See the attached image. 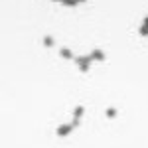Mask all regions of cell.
Instances as JSON below:
<instances>
[{"mask_svg": "<svg viewBox=\"0 0 148 148\" xmlns=\"http://www.w3.org/2000/svg\"><path fill=\"white\" fill-rule=\"evenodd\" d=\"M91 56H79V57H75V63H79V69L83 71V73H87L89 71V65H91Z\"/></svg>", "mask_w": 148, "mask_h": 148, "instance_id": "cell-1", "label": "cell"}, {"mask_svg": "<svg viewBox=\"0 0 148 148\" xmlns=\"http://www.w3.org/2000/svg\"><path fill=\"white\" fill-rule=\"evenodd\" d=\"M71 130H73V125H61L57 128V136H67Z\"/></svg>", "mask_w": 148, "mask_h": 148, "instance_id": "cell-2", "label": "cell"}, {"mask_svg": "<svg viewBox=\"0 0 148 148\" xmlns=\"http://www.w3.org/2000/svg\"><path fill=\"white\" fill-rule=\"evenodd\" d=\"M91 57H93V59H97V61H105V53H103L99 47H95V49L91 51Z\"/></svg>", "mask_w": 148, "mask_h": 148, "instance_id": "cell-3", "label": "cell"}, {"mask_svg": "<svg viewBox=\"0 0 148 148\" xmlns=\"http://www.w3.org/2000/svg\"><path fill=\"white\" fill-rule=\"evenodd\" d=\"M59 56L65 57V59H75V57H73V53H71V49H67V47H63V49L59 51Z\"/></svg>", "mask_w": 148, "mask_h": 148, "instance_id": "cell-4", "label": "cell"}, {"mask_svg": "<svg viewBox=\"0 0 148 148\" xmlns=\"http://www.w3.org/2000/svg\"><path fill=\"white\" fill-rule=\"evenodd\" d=\"M65 6H69V8H75L77 4H79V0H61Z\"/></svg>", "mask_w": 148, "mask_h": 148, "instance_id": "cell-5", "label": "cell"}, {"mask_svg": "<svg viewBox=\"0 0 148 148\" xmlns=\"http://www.w3.org/2000/svg\"><path fill=\"white\" fill-rule=\"evenodd\" d=\"M83 113H85V109H83V107H75V109H73V114H75L77 119H81Z\"/></svg>", "mask_w": 148, "mask_h": 148, "instance_id": "cell-6", "label": "cell"}, {"mask_svg": "<svg viewBox=\"0 0 148 148\" xmlns=\"http://www.w3.org/2000/svg\"><path fill=\"white\" fill-rule=\"evenodd\" d=\"M44 44H46L47 47H51V46H53V38H51V36H46V40H44Z\"/></svg>", "mask_w": 148, "mask_h": 148, "instance_id": "cell-7", "label": "cell"}, {"mask_svg": "<svg viewBox=\"0 0 148 148\" xmlns=\"http://www.w3.org/2000/svg\"><path fill=\"white\" fill-rule=\"evenodd\" d=\"M107 116L109 119H114L116 116V109H107Z\"/></svg>", "mask_w": 148, "mask_h": 148, "instance_id": "cell-8", "label": "cell"}, {"mask_svg": "<svg viewBox=\"0 0 148 148\" xmlns=\"http://www.w3.org/2000/svg\"><path fill=\"white\" fill-rule=\"evenodd\" d=\"M140 36H148V26H142L140 28Z\"/></svg>", "mask_w": 148, "mask_h": 148, "instance_id": "cell-9", "label": "cell"}, {"mask_svg": "<svg viewBox=\"0 0 148 148\" xmlns=\"http://www.w3.org/2000/svg\"><path fill=\"white\" fill-rule=\"evenodd\" d=\"M79 123H81V121H79V119H77V116H75V121L71 123V125H73V128H75V126H79Z\"/></svg>", "mask_w": 148, "mask_h": 148, "instance_id": "cell-10", "label": "cell"}, {"mask_svg": "<svg viewBox=\"0 0 148 148\" xmlns=\"http://www.w3.org/2000/svg\"><path fill=\"white\" fill-rule=\"evenodd\" d=\"M144 26H148V16H146V18H144Z\"/></svg>", "mask_w": 148, "mask_h": 148, "instance_id": "cell-11", "label": "cell"}, {"mask_svg": "<svg viewBox=\"0 0 148 148\" xmlns=\"http://www.w3.org/2000/svg\"><path fill=\"white\" fill-rule=\"evenodd\" d=\"M79 2H85V0H79Z\"/></svg>", "mask_w": 148, "mask_h": 148, "instance_id": "cell-12", "label": "cell"}]
</instances>
